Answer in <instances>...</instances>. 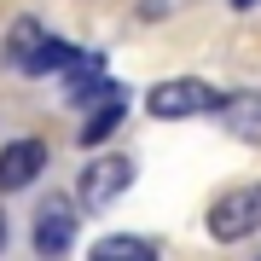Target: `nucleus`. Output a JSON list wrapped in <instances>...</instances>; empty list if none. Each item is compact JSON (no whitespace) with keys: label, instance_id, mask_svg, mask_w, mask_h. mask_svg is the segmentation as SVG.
<instances>
[{"label":"nucleus","instance_id":"nucleus-1","mask_svg":"<svg viewBox=\"0 0 261 261\" xmlns=\"http://www.w3.org/2000/svg\"><path fill=\"white\" fill-rule=\"evenodd\" d=\"M145 111L163 116V122H180V116H215L221 111V93L209 82H192V75H174V82H157L145 93Z\"/></svg>","mask_w":261,"mask_h":261},{"label":"nucleus","instance_id":"nucleus-2","mask_svg":"<svg viewBox=\"0 0 261 261\" xmlns=\"http://www.w3.org/2000/svg\"><path fill=\"white\" fill-rule=\"evenodd\" d=\"M250 232H261V186H238V192L215 197V209H209V238L238 244V238H250Z\"/></svg>","mask_w":261,"mask_h":261},{"label":"nucleus","instance_id":"nucleus-3","mask_svg":"<svg viewBox=\"0 0 261 261\" xmlns=\"http://www.w3.org/2000/svg\"><path fill=\"white\" fill-rule=\"evenodd\" d=\"M70 238H75V203L70 197H47V203L35 209V255L58 261L70 250Z\"/></svg>","mask_w":261,"mask_h":261},{"label":"nucleus","instance_id":"nucleus-4","mask_svg":"<svg viewBox=\"0 0 261 261\" xmlns=\"http://www.w3.org/2000/svg\"><path fill=\"white\" fill-rule=\"evenodd\" d=\"M128 180H134V163L116 157V151L99 157V163H87V168H82V203H87V209H105L111 197L128 192Z\"/></svg>","mask_w":261,"mask_h":261},{"label":"nucleus","instance_id":"nucleus-5","mask_svg":"<svg viewBox=\"0 0 261 261\" xmlns=\"http://www.w3.org/2000/svg\"><path fill=\"white\" fill-rule=\"evenodd\" d=\"M41 168H47V145H41V140H12V145H0V192L35 186Z\"/></svg>","mask_w":261,"mask_h":261},{"label":"nucleus","instance_id":"nucleus-6","mask_svg":"<svg viewBox=\"0 0 261 261\" xmlns=\"http://www.w3.org/2000/svg\"><path fill=\"white\" fill-rule=\"evenodd\" d=\"M87 261H163V250L151 238H140V232H111V238L93 244Z\"/></svg>","mask_w":261,"mask_h":261},{"label":"nucleus","instance_id":"nucleus-7","mask_svg":"<svg viewBox=\"0 0 261 261\" xmlns=\"http://www.w3.org/2000/svg\"><path fill=\"white\" fill-rule=\"evenodd\" d=\"M221 116H226V128H232L238 140L261 145V93H232V99H221Z\"/></svg>","mask_w":261,"mask_h":261},{"label":"nucleus","instance_id":"nucleus-8","mask_svg":"<svg viewBox=\"0 0 261 261\" xmlns=\"http://www.w3.org/2000/svg\"><path fill=\"white\" fill-rule=\"evenodd\" d=\"M41 41H47V35H41V23H35V18H18V23L6 29V53H0V58H6L12 70H29V58L41 53Z\"/></svg>","mask_w":261,"mask_h":261},{"label":"nucleus","instance_id":"nucleus-9","mask_svg":"<svg viewBox=\"0 0 261 261\" xmlns=\"http://www.w3.org/2000/svg\"><path fill=\"white\" fill-rule=\"evenodd\" d=\"M70 64H75V47H70V41H58V35H47L23 75H47V70H70Z\"/></svg>","mask_w":261,"mask_h":261},{"label":"nucleus","instance_id":"nucleus-10","mask_svg":"<svg viewBox=\"0 0 261 261\" xmlns=\"http://www.w3.org/2000/svg\"><path fill=\"white\" fill-rule=\"evenodd\" d=\"M116 122H122V99H116V105H99V111L87 116V128H82V145L111 140V134H116Z\"/></svg>","mask_w":261,"mask_h":261},{"label":"nucleus","instance_id":"nucleus-11","mask_svg":"<svg viewBox=\"0 0 261 261\" xmlns=\"http://www.w3.org/2000/svg\"><path fill=\"white\" fill-rule=\"evenodd\" d=\"M6 238H12V221H6V209H0V250H6Z\"/></svg>","mask_w":261,"mask_h":261},{"label":"nucleus","instance_id":"nucleus-12","mask_svg":"<svg viewBox=\"0 0 261 261\" xmlns=\"http://www.w3.org/2000/svg\"><path fill=\"white\" fill-rule=\"evenodd\" d=\"M232 6H238V12H244V6H255V0H232Z\"/></svg>","mask_w":261,"mask_h":261}]
</instances>
